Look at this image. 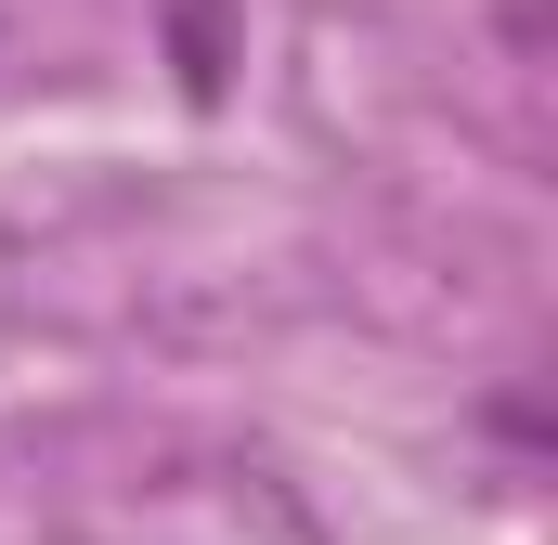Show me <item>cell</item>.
Wrapping results in <instances>:
<instances>
[{"instance_id": "6da1fadb", "label": "cell", "mask_w": 558, "mask_h": 545, "mask_svg": "<svg viewBox=\"0 0 558 545\" xmlns=\"http://www.w3.org/2000/svg\"><path fill=\"white\" fill-rule=\"evenodd\" d=\"M182 92H221V13L182 0Z\"/></svg>"}]
</instances>
